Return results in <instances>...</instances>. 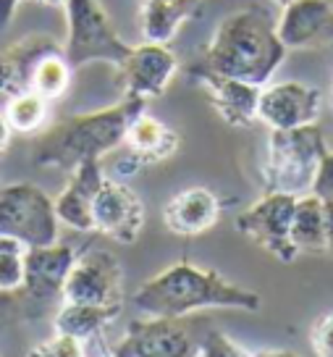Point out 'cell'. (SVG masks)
I'll use <instances>...</instances> for the list:
<instances>
[{
  "mask_svg": "<svg viewBox=\"0 0 333 357\" xmlns=\"http://www.w3.org/2000/svg\"><path fill=\"white\" fill-rule=\"evenodd\" d=\"M37 3H42V6H50V8H63V6H66V0H37Z\"/></svg>",
  "mask_w": 333,
  "mask_h": 357,
  "instance_id": "34",
  "label": "cell"
},
{
  "mask_svg": "<svg viewBox=\"0 0 333 357\" xmlns=\"http://www.w3.org/2000/svg\"><path fill=\"white\" fill-rule=\"evenodd\" d=\"M71 74H74V68L68 63L66 53L58 50V53L47 56L37 66L32 79V89L37 95H42L45 100H58V98H63V92L71 84Z\"/></svg>",
  "mask_w": 333,
  "mask_h": 357,
  "instance_id": "24",
  "label": "cell"
},
{
  "mask_svg": "<svg viewBox=\"0 0 333 357\" xmlns=\"http://www.w3.org/2000/svg\"><path fill=\"white\" fill-rule=\"evenodd\" d=\"M197 357H257V352H247L233 339H229L221 331H210L200 342V355Z\"/></svg>",
  "mask_w": 333,
  "mask_h": 357,
  "instance_id": "27",
  "label": "cell"
},
{
  "mask_svg": "<svg viewBox=\"0 0 333 357\" xmlns=\"http://www.w3.org/2000/svg\"><path fill=\"white\" fill-rule=\"evenodd\" d=\"M26 357H87L84 355V342H79L74 336L53 334L40 344H34Z\"/></svg>",
  "mask_w": 333,
  "mask_h": 357,
  "instance_id": "26",
  "label": "cell"
},
{
  "mask_svg": "<svg viewBox=\"0 0 333 357\" xmlns=\"http://www.w3.org/2000/svg\"><path fill=\"white\" fill-rule=\"evenodd\" d=\"M22 0H0V32H6L13 22V13L19 8Z\"/></svg>",
  "mask_w": 333,
  "mask_h": 357,
  "instance_id": "31",
  "label": "cell"
},
{
  "mask_svg": "<svg viewBox=\"0 0 333 357\" xmlns=\"http://www.w3.org/2000/svg\"><path fill=\"white\" fill-rule=\"evenodd\" d=\"M294 195L284 192H265L255 205L236 215V231L252 239L257 247L281 260V263H294L297 260V247L291 242V218H294Z\"/></svg>",
  "mask_w": 333,
  "mask_h": 357,
  "instance_id": "8",
  "label": "cell"
},
{
  "mask_svg": "<svg viewBox=\"0 0 333 357\" xmlns=\"http://www.w3.org/2000/svg\"><path fill=\"white\" fill-rule=\"evenodd\" d=\"M132 305L142 315L155 318H184L189 312L208 307L257 312L263 297L252 289L229 281L212 268H200L189 260H178L134 291Z\"/></svg>",
  "mask_w": 333,
  "mask_h": 357,
  "instance_id": "1",
  "label": "cell"
},
{
  "mask_svg": "<svg viewBox=\"0 0 333 357\" xmlns=\"http://www.w3.org/2000/svg\"><path fill=\"white\" fill-rule=\"evenodd\" d=\"M331 102H333V89H331Z\"/></svg>",
  "mask_w": 333,
  "mask_h": 357,
  "instance_id": "37",
  "label": "cell"
},
{
  "mask_svg": "<svg viewBox=\"0 0 333 357\" xmlns=\"http://www.w3.org/2000/svg\"><path fill=\"white\" fill-rule=\"evenodd\" d=\"M116 357H197L200 344L178 318H134L126 334L118 344L113 347Z\"/></svg>",
  "mask_w": 333,
  "mask_h": 357,
  "instance_id": "10",
  "label": "cell"
},
{
  "mask_svg": "<svg viewBox=\"0 0 333 357\" xmlns=\"http://www.w3.org/2000/svg\"><path fill=\"white\" fill-rule=\"evenodd\" d=\"M325 153H328L325 134L318 123L297 129H270L265 160H263L265 192H284L294 197L310 195Z\"/></svg>",
  "mask_w": 333,
  "mask_h": 357,
  "instance_id": "4",
  "label": "cell"
},
{
  "mask_svg": "<svg viewBox=\"0 0 333 357\" xmlns=\"http://www.w3.org/2000/svg\"><path fill=\"white\" fill-rule=\"evenodd\" d=\"M189 77L205 87L210 105L229 126L247 129L257 121V100H260V89L263 87L242 82V79L215 74V71L200 66V63L189 68Z\"/></svg>",
  "mask_w": 333,
  "mask_h": 357,
  "instance_id": "15",
  "label": "cell"
},
{
  "mask_svg": "<svg viewBox=\"0 0 333 357\" xmlns=\"http://www.w3.org/2000/svg\"><path fill=\"white\" fill-rule=\"evenodd\" d=\"M123 305H79V302H61L53 312L56 334L74 336L79 342H87L98 336L108 324L121 315Z\"/></svg>",
  "mask_w": 333,
  "mask_h": 357,
  "instance_id": "21",
  "label": "cell"
},
{
  "mask_svg": "<svg viewBox=\"0 0 333 357\" xmlns=\"http://www.w3.org/2000/svg\"><path fill=\"white\" fill-rule=\"evenodd\" d=\"M310 342L318 357H333V310L323 312L320 318L312 324Z\"/></svg>",
  "mask_w": 333,
  "mask_h": 357,
  "instance_id": "28",
  "label": "cell"
},
{
  "mask_svg": "<svg viewBox=\"0 0 333 357\" xmlns=\"http://www.w3.org/2000/svg\"><path fill=\"white\" fill-rule=\"evenodd\" d=\"M11 134H13V129L8 126V121H6V113H0V155H3L6 150H8Z\"/></svg>",
  "mask_w": 333,
  "mask_h": 357,
  "instance_id": "32",
  "label": "cell"
},
{
  "mask_svg": "<svg viewBox=\"0 0 333 357\" xmlns=\"http://www.w3.org/2000/svg\"><path fill=\"white\" fill-rule=\"evenodd\" d=\"M142 111H147V100L123 95L111 108L68 116L34 142V166L74 171L84 160H100L123 145L129 123Z\"/></svg>",
  "mask_w": 333,
  "mask_h": 357,
  "instance_id": "3",
  "label": "cell"
},
{
  "mask_svg": "<svg viewBox=\"0 0 333 357\" xmlns=\"http://www.w3.org/2000/svg\"><path fill=\"white\" fill-rule=\"evenodd\" d=\"M61 221L53 197L34 184L0 187V236H11L24 247H47L58 242Z\"/></svg>",
  "mask_w": 333,
  "mask_h": 357,
  "instance_id": "7",
  "label": "cell"
},
{
  "mask_svg": "<svg viewBox=\"0 0 333 357\" xmlns=\"http://www.w3.org/2000/svg\"><path fill=\"white\" fill-rule=\"evenodd\" d=\"M26 247L11 236H0V294H11L24 281Z\"/></svg>",
  "mask_w": 333,
  "mask_h": 357,
  "instance_id": "25",
  "label": "cell"
},
{
  "mask_svg": "<svg viewBox=\"0 0 333 357\" xmlns=\"http://www.w3.org/2000/svg\"><path fill=\"white\" fill-rule=\"evenodd\" d=\"M123 145H126V155H132L134 163L139 168L157 166V163H163V160L176 155L178 145H181V137L168 123H163L155 116H150L147 111H142L129 123Z\"/></svg>",
  "mask_w": 333,
  "mask_h": 357,
  "instance_id": "19",
  "label": "cell"
},
{
  "mask_svg": "<svg viewBox=\"0 0 333 357\" xmlns=\"http://www.w3.org/2000/svg\"><path fill=\"white\" fill-rule=\"evenodd\" d=\"M47 102L42 95H37L34 89L13 95L6 102V121L13 132L19 134H34L42 129V123L47 121Z\"/></svg>",
  "mask_w": 333,
  "mask_h": 357,
  "instance_id": "23",
  "label": "cell"
},
{
  "mask_svg": "<svg viewBox=\"0 0 333 357\" xmlns=\"http://www.w3.org/2000/svg\"><path fill=\"white\" fill-rule=\"evenodd\" d=\"M276 22L263 8H239L229 13L205 47L200 66L231 79L265 87L286 58Z\"/></svg>",
  "mask_w": 333,
  "mask_h": 357,
  "instance_id": "2",
  "label": "cell"
},
{
  "mask_svg": "<svg viewBox=\"0 0 333 357\" xmlns=\"http://www.w3.org/2000/svg\"><path fill=\"white\" fill-rule=\"evenodd\" d=\"M66 53L71 68L87 66L95 61L111 63V66H121L132 45H126L118 37L116 26H113L108 11L100 6V0H66Z\"/></svg>",
  "mask_w": 333,
  "mask_h": 357,
  "instance_id": "6",
  "label": "cell"
},
{
  "mask_svg": "<svg viewBox=\"0 0 333 357\" xmlns=\"http://www.w3.org/2000/svg\"><path fill=\"white\" fill-rule=\"evenodd\" d=\"M257 357H302V355L291 352V349H260Z\"/></svg>",
  "mask_w": 333,
  "mask_h": 357,
  "instance_id": "33",
  "label": "cell"
},
{
  "mask_svg": "<svg viewBox=\"0 0 333 357\" xmlns=\"http://www.w3.org/2000/svg\"><path fill=\"white\" fill-rule=\"evenodd\" d=\"M74 260L77 250L71 245L56 242L47 247H26L22 287L6 294L8 305L16 307V318H42L45 312L58 310Z\"/></svg>",
  "mask_w": 333,
  "mask_h": 357,
  "instance_id": "5",
  "label": "cell"
},
{
  "mask_svg": "<svg viewBox=\"0 0 333 357\" xmlns=\"http://www.w3.org/2000/svg\"><path fill=\"white\" fill-rule=\"evenodd\" d=\"M63 302L123 305V266L111 250L87 247L79 252L63 284Z\"/></svg>",
  "mask_w": 333,
  "mask_h": 357,
  "instance_id": "9",
  "label": "cell"
},
{
  "mask_svg": "<svg viewBox=\"0 0 333 357\" xmlns=\"http://www.w3.org/2000/svg\"><path fill=\"white\" fill-rule=\"evenodd\" d=\"M312 195L320 197V200H333V153L328 150L325 158L320 160V168L315 174V181H312Z\"/></svg>",
  "mask_w": 333,
  "mask_h": 357,
  "instance_id": "29",
  "label": "cell"
},
{
  "mask_svg": "<svg viewBox=\"0 0 333 357\" xmlns=\"http://www.w3.org/2000/svg\"><path fill=\"white\" fill-rule=\"evenodd\" d=\"M95 231L121 245H134L145 229V205L139 195L118 178H105L92 205Z\"/></svg>",
  "mask_w": 333,
  "mask_h": 357,
  "instance_id": "11",
  "label": "cell"
},
{
  "mask_svg": "<svg viewBox=\"0 0 333 357\" xmlns=\"http://www.w3.org/2000/svg\"><path fill=\"white\" fill-rule=\"evenodd\" d=\"M323 108L320 89L302 82H276L260 89L257 121L270 129H297L315 123Z\"/></svg>",
  "mask_w": 333,
  "mask_h": 357,
  "instance_id": "12",
  "label": "cell"
},
{
  "mask_svg": "<svg viewBox=\"0 0 333 357\" xmlns=\"http://www.w3.org/2000/svg\"><path fill=\"white\" fill-rule=\"evenodd\" d=\"M291 242L297 247V252H325L323 200L312 192L297 197L294 218H291Z\"/></svg>",
  "mask_w": 333,
  "mask_h": 357,
  "instance_id": "22",
  "label": "cell"
},
{
  "mask_svg": "<svg viewBox=\"0 0 333 357\" xmlns=\"http://www.w3.org/2000/svg\"><path fill=\"white\" fill-rule=\"evenodd\" d=\"M58 50H63V45L47 32L24 34L22 40L0 50V95L13 98V95L29 92L37 66Z\"/></svg>",
  "mask_w": 333,
  "mask_h": 357,
  "instance_id": "16",
  "label": "cell"
},
{
  "mask_svg": "<svg viewBox=\"0 0 333 357\" xmlns=\"http://www.w3.org/2000/svg\"><path fill=\"white\" fill-rule=\"evenodd\" d=\"M223 202L208 187H189L173 195L163 208V223L178 236H200L221 221Z\"/></svg>",
  "mask_w": 333,
  "mask_h": 357,
  "instance_id": "18",
  "label": "cell"
},
{
  "mask_svg": "<svg viewBox=\"0 0 333 357\" xmlns=\"http://www.w3.org/2000/svg\"><path fill=\"white\" fill-rule=\"evenodd\" d=\"M273 3H276V6H281V8H284V6H289V3H294V0H273Z\"/></svg>",
  "mask_w": 333,
  "mask_h": 357,
  "instance_id": "35",
  "label": "cell"
},
{
  "mask_svg": "<svg viewBox=\"0 0 333 357\" xmlns=\"http://www.w3.org/2000/svg\"><path fill=\"white\" fill-rule=\"evenodd\" d=\"M276 32L286 50L331 47L333 3L331 0H294L281 8Z\"/></svg>",
  "mask_w": 333,
  "mask_h": 357,
  "instance_id": "14",
  "label": "cell"
},
{
  "mask_svg": "<svg viewBox=\"0 0 333 357\" xmlns=\"http://www.w3.org/2000/svg\"><path fill=\"white\" fill-rule=\"evenodd\" d=\"M68 174H71V178H68L66 190L53 200L58 221L68 229H77V231H95L92 205H95V197L105 181L102 163L100 160H84Z\"/></svg>",
  "mask_w": 333,
  "mask_h": 357,
  "instance_id": "17",
  "label": "cell"
},
{
  "mask_svg": "<svg viewBox=\"0 0 333 357\" xmlns=\"http://www.w3.org/2000/svg\"><path fill=\"white\" fill-rule=\"evenodd\" d=\"M323 221H325V252L333 255V200H323Z\"/></svg>",
  "mask_w": 333,
  "mask_h": 357,
  "instance_id": "30",
  "label": "cell"
},
{
  "mask_svg": "<svg viewBox=\"0 0 333 357\" xmlns=\"http://www.w3.org/2000/svg\"><path fill=\"white\" fill-rule=\"evenodd\" d=\"M105 357H116V355H113V352H111V355H105Z\"/></svg>",
  "mask_w": 333,
  "mask_h": 357,
  "instance_id": "36",
  "label": "cell"
},
{
  "mask_svg": "<svg viewBox=\"0 0 333 357\" xmlns=\"http://www.w3.org/2000/svg\"><path fill=\"white\" fill-rule=\"evenodd\" d=\"M202 0H142L139 29L145 43H171L178 29L194 16Z\"/></svg>",
  "mask_w": 333,
  "mask_h": 357,
  "instance_id": "20",
  "label": "cell"
},
{
  "mask_svg": "<svg viewBox=\"0 0 333 357\" xmlns=\"http://www.w3.org/2000/svg\"><path fill=\"white\" fill-rule=\"evenodd\" d=\"M178 71L176 53L166 43H142L129 50V56L118 66L123 95L153 100L168 89L171 79Z\"/></svg>",
  "mask_w": 333,
  "mask_h": 357,
  "instance_id": "13",
  "label": "cell"
}]
</instances>
